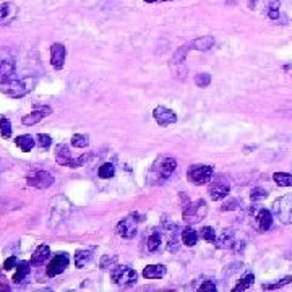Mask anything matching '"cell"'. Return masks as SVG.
<instances>
[{"mask_svg":"<svg viewBox=\"0 0 292 292\" xmlns=\"http://www.w3.org/2000/svg\"><path fill=\"white\" fill-rule=\"evenodd\" d=\"M175 169H177V161L174 158H171V156H161L151 166V169L148 172V184L151 185L164 184L174 174Z\"/></svg>","mask_w":292,"mask_h":292,"instance_id":"obj_1","label":"cell"},{"mask_svg":"<svg viewBox=\"0 0 292 292\" xmlns=\"http://www.w3.org/2000/svg\"><path fill=\"white\" fill-rule=\"evenodd\" d=\"M34 86H36V78H33V77L13 78V80L0 83V93L8 98L20 99V98L29 95V93L34 89Z\"/></svg>","mask_w":292,"mask_h":292,"instance_id":"obj_2","label":"cell"},{"mask_svg":"<svg viewBox=\"0 0 292 292\" xmlns=\"http://www.w3.org/2000/svg\"><path fill=\"white\" fill-rule=\"evenodd\" d=\"M16 59L8 47H0V83L16 78Z\"/></svg>","mask_w":292,"mask_h":292,"instance_id":"obj_3","label":"cell"},{"mask_svg":"<svg viewBox=\"0 0 292 292\" xmlns=\"http://www.w3.org/2000/svg\"><path fill=\"white\" fill-rule=\"evenodd\" d=\"M213 174L214 169L213 166H208V164H193L187 171V179H189L193 185L196 187H202L206 185L213 179Z\"/></svg>","mask_w":292,"mask_h":292,"instance_id":"obj_4","label":"cell"},{"mask_svg":"<svg viewBox=\"0 0 292 292\" xmlns=\"http://www.w3.org/2000/svg\"><path fill=\"white\" fill-rule=\"evenodd\" d=\"M111 279L119 286H132L137 283L138 275L137 271L127 265H117L111 269Z\"/></svg>","mask_w":292,"mask_h":292,"instance_id":"obj_5","label":"cell"},{"mask_svg":"<svg viewBox=\"0 0 292 292\" xmlns=\"http://www.w3.org/2000/svg\"><path fill=\"white\" fill-rule=\"evenodd\" d=\"M50 226L56 227L57 224H60L64 219L68 216L70 213V203L65 196H56L50 203Z\"/></svg>","mask_w":292,"mask_h":292,"instance_id":"obj_6","label":"cell"},{"mask_svg":"<svg viewBox=\"0 0 292 292\" xmlns=\"http://www.w3.org/2000/svg\"><path fill=\"white\" fill-rule=\"evenodd\" d=\"M86 159H88V156H85V154L80 156L78 159H73L67 144H64V143L57 144V148H56V161L60 166H65V168H81V166L86 162Z\"/></svg>","mask_w":292,"mask_h":292,"instance_id":"obj_7","label":"cell"},{"mask_svg":"<svg viewBox=\"0 0 292 292\" xmlns=\"http://www.w3.org/2000/svg\"><path fill=\"white\" fill-rule=\"evenodd\" d=\"M206 213H208V205L203 198L195 203H190V200H189V203H187L184 208V219L187 223L193 224V223H198V221H202V219H205Z\"/></svg>","mask_w":292,"mask_h":292,"instance_id":"obj_8","label":"cell"},{"mask_svg":"<svg viewBox=\"0 0 292 292\" xmlns=\"http://www.w3.org/2000/svg\"><path fill=\"white\" fill-rule=\"evenodd\" d=\"M273 213L283 224H292V195L278 198L273 203Z\"/></svg>","mask_w":292,"mask_h":292,"instance_id":"obj_9","label":"cell"},{"mask_svg":"<svg viewBox=\"0 0 292 292\" xmlns=\"http://www.w3.org/2000/svg\"><path fill=\"white\" fill-rule=\"evenodd\" d=\"M138 221L140 217L137 214H130L127 217H123L117 224V234L123 239H133L138 232Z\"/></svg>","mask_w":292,"mask_h":292,"instance_id":"obj_10","label":"cell"},{"mask_svg":"<svg viewBox=\"0 0 292 292\" xmlns=\"http://www.w3.org/2000/svg\"><path fill=\"white\" fill-rule=\"evenodd\" d=\"M26 182H28V185L34 187V189L44 190L54 184V177H52V174L47 171H34L26 177Z\"/></svg>","mask_w":292,"mask_h":292,"instance_id":"obj_11","label":"cell"},{"mask_svg":"<svg viewBox=\"0 0 292 292\" xmlns=\"http://www.w3.org/2000/svg\"><path fill=\"white\" fill-rule=\"evenodd\" d=\"M68 265H70V257H68V253H65V252L56 253L54 257H52L50 263H49V266H47V276H49V278L59 276L60 273H64Z\"/></svg>","mask_w":292,"mask_h":292,"instance_id":"obj_12","label":"cell"},{"mask_svg":"<svg viewBox=\"0 0 292 292\" xmlns=\"http://www.w3.org/2000/svg\"><path fill=\"white\" fill-rule=\"evenodd\" d=\"M153 117L156 120V123L161 125V127H169V125L175 123L177 122V114L169 109V107H166V106H158V107H154L153 111Z\"/></svg>","mask_w":292,"mask_h":292,"instance_id":"obj_13","label":"cell"},{"mask_svg":"<svg viewBox=\"0 0 292 292\" xmlns=\"http://www.w3.org/2000/svg\"><path fill=\"white\" fill-rule=\"evenodd\" d=\"M65 57H67V50L65 46L56 43L50 46V65L54 67L56 70H62L65 64Z\"/></svg>","mask_w":292,"mask_h":292,"instance_id":"obj_14","label":"cell"},{"mask_svg":"<svg viewBox=\"0 0 292 292\" xmlns=\"http://www.w3.org/2000/svg\"><path fill=\"white\" fill-rule=\"evenodd\" d=\"M229 192H231V187L223 180H216L214 184L210 185V189H208V195H210V198L214 202L224 200V198L229 195Z\"/></svg>","mask_w":292,"mask_h":292,"instance_id":"obj_15","label":"cell"},{"mask_svg":"<svg viewBox=\"0 0 292 292\" xmlns=\"http://www.w3.org/2000/svg\"><path fill=\"white\" fill-rule=\"evenodd\" d=\"M49 114H52V109L49 106H41V107L34 109L31 114H26V116L22 119V123L26 125V127H31V125H34L43 120L44 117H47Z\"/></svg>","mask_w":292,"mask_h":292,"instance_id":"obj_16","label":"cell"},{"mask_svg":"<svg viewBox=\"0 0 292 292\" xmlns=\"http://www.w3.org/2000/svg\"><path fill=\"white\" fill-rule=\"evenodd\" d=\"M18 16V7L12 2L0 4V25H10Z\"/></svg>","mask_w":292,"mask_h":292,"instance_id":"obj_17","label":"cell"},{"mask_svg":"<svg viewBox=\"0 0 292 292\" xmlns=\"http://www.w3.org/2000/svg\"><path fill=\"white\" fill-rule=\"evenodd\" d=\"M49 257H50V247L47 244H41L33 252V257H31L29 263H31V266H41L47 262Z\"/></svg>","mask_w":292,"mask_h":292,"instance_id":"obj_18","label":"cell"},{"mask_svg":"<svg viewBox=\"0 0 292 292\" xmlns=\"http://www.w3.org/2000/svg\"><path fill=\"white\" fill-rule=\"evenodd\" d=\"M257 224L262 232L269 231L271 226H273V213L266 210V208H262V210L257 213Z\"/></svg>","mask_w":292,"mask_h":292,"instance_id":"obj_19","label":"cell"},{"mask_svg":"<svg viewBox=\"0 0 292 292\" xmlns=\"http://www.w3.org/2000/svg\"><path fill=\"white\" fill-rule=\"evenodd\" d=\"M168 273V268L164 265H148L143 269V278L146 279H162Z\"/></svg>","mask_w":292,"mask_h":292,"instance_id":"obj_20","label":"cell"},{"mask_svg":"<svg viewBox=\"0 0 292 292\" xmlns=\"http://www.w3.org/2000/svg\"><path fill=\"white\" fill-rule=\"evenodd\" d=\"M189 46H190V49H193V50H203V52H206V50H210V49L214 46V38H213V36L196 38V39L192 41Z\"/></svg>","mask_w":292,"mask_h":292,"instance_id":"obj_21","label":"cell"},{"mask_svg":"<svg viewBox=\"0 0 292 292\" xmlns=\"http://www.w3.org/2000/svg\"><path fill=\"white\" fill-rule=\"evenodd\" d=\"M162 247V235L161 232L154 231L153 234L148 235V239H146V250H148L150 253H156L159 252Z\"/></svg>","mask_w":292,"mask_h":292,"instance_id":"obj_22","label":"cell"},{"mask_svg":"<svg viewBox=\"0 0 292 292\" xmlns=\"http://www.w3.org/2000/svg\"><path fill=\"white\" fill-rule=\"evenodd\" d=\"M217 248H232L235 241H234V232L231 229H226V231L221 235H216V241H214Z\"/></svg>","mask_w":292,"mask_h":292,"instance_id":"obj_23","label":"cell"},{"mask_svg":"<svg viewBox=\"0 0 292 292\" xmlns=\"http://www.w3.org/2000/svg\"><path fill=\"white\" fill-rule=\"evenodd\" d=\"M75 266L77 268H83V266H86L89 262H91V258H93V248H80L75 252Z\"/></svg>","mask_w":292,"mask_h":292,"instance_id":"obj_24","label":"cell"},{"mask_svg":"<svg viewBox=\"0 0 292 292\" xmlns=\"http://www.w3.org/2000/svg\"><path fill=\"white\" fill-rule=\"evenodd\" d=\"M29 273H31V263L29 262H20V263H16V273L13 275L12 281L16 284L23 283Z\"/></svg>","mask_w":292,"mask_h":292,"instance_id":"obj_25","label":"cell"},{"mask_svg":"<svg viewBox=\"0 0 292 292\" xmlns=\"http://www.w3.org/2000/svg\"><path fill=\"white\" fill-rule=\"evenodd\" d=\"M15 144L23 153H29L33 150V146L36 144V138H33V135H20V137L15 140Z\"/></svg>","mask_w":292,"mask_h":292,"instance_id":"obj_26","label":"cell"},{"mask_svg":"<svg viewBox=\"0 0 292 292\" xmlns=\"http://www.w3.org/2000/svg\"><path fill=\"white\" fill-rule=\"evenodd\" d=\"M198 237H200V234H198L193 227H185L184 231H182V234H180V239H182V242H184V245H187V247H193V245H196V242H198Z\"/></svg>","mask_w":292,"mask_h":292,"instance_id":"obj_27","label":"cell"},{"mask_svg":"<svg viewBox=\"0 0 292 292\" xmlns=\"http://www.w3.org/2000/svg\"><path fill=\"white\" fill-rule=\"evenodd\" d=\"M255 283V276L253 273H250V271H245V275L241 278V281H239V284L234 286L232 292H242V290H247L250 286H253Z\"/></svg>","mask_w":292,"mask_h":292,"instance_id":"obj_28","label":"cell"},{"mask_svg":"<svg viewBox=\"0 0 292 292\" xmlns=\"http://www.w3.org/2000/svg\"><path fill=\"white\" fill-rule=\"evenodd\" d=\"M98 175H99V179H104V180L112 179V177L116 175V166L112 162H104L98 169Z\"/></svg>","mask_w":292,"mask_h":292,"instance_id":"obj_29","label":"cell"},{"mask_svg":"<svg viewBox=\"0 0 292 292\" xmlns=\"http://www.w3.org/2000/svg\"><path fill=\"white\" fill-rule=\"evenodd\" d=\"M273 180L279 187H292V174L287 172H275L273 174Z\"/></svg>","mask_w":292,"mask_h":292,"instance_id":"obj_30","label":"cell"},{"mask_svg":"<svg viewBox=\"0 0 292 292\" xmlns=\"http://www.w3.org/2000/svg\"><path fill=\"white\" fill-rule=\"evenodd\" d=\"M292 283V276H284L283 279L279 281H275V283H269V284H263L262 289L263 290H275V289H279V287H284L287 284Z\"/></svg>","mask_w":292,"mask_h":292,"instance_id":"obj_31","label":"cell"},{"mask_svg":"<svg viewBox=\"0 0 292 292\" xmlns=\"http://www.w3.org/2000/svg\"><path fill=\"white\" fill-rule=\"evenodd\" d=\"M0 137L5 140L12 137V122L7 117H0Z\"/></svg>","mask_w":292,"mask_h":292,"instance_id":"obj_32","label":"cell"},{"mask_svg":"<svg viewBox=\"0 0 292 292\" xmlns=\"http://www.w3.org/2000/svg\"><path fill=\"white\" fill-rule=\"evenodd\" d=\"M88 144H89V137H88V135L75 133L71 137V146H75V148H88Z\"/></svg>","mask_w":292,"mask_h":292,"instance_id":"obj_33","label":"cell"},{"mask_svg":"<svg viewBox=\"0 0 292 292\" xmlns=\"http://www.w3.org/2000/svg\"><path fill=\"white\" fill-rule=\"evenodd\" d=\"M190 50V46L187 44V46H182L180 49H177L175 50V54L172 57V64L175 65H184V62H185V57H187V52Z\"/></svg>","mask_w":292,"mask_h":292,"instance_id":"obj_34","label":"cell"},{"mask_svg":"<svg viewBox=\"0 0 292 292\" xmlns=\"http://www.w3.org/2000/svg\"><path fill=\"white\" fill-rule=\"evenodd\" d=\"M210 83H211V75H210V73H198V75L195 77V85L198 88L210 86Z\"/></svg>","mask_w":292,"mask_h":292,"instance_id":"obj_35","label":"cell"},{"mask_svg":"<svg viewBox=\"0 0 292 292\" xmlns=\"http://www.w3.org/2000/svg\"><path fill=\"white\" fill-rule=\"evenodd\" d=\"M168 247L171 252H175L177 248H179V234L174 227L169 229V241H168Z\"/></svg>","mask_w":292,"mask_h":292,"instance_id":"obj_36","label":"cell"},{"mask_svg":"<svg viewBox=\"0 0 292 292\" xmlns=\"http://www.w3.org/2000/svg\"><path fill=\"white\" fill-rule=\"evenodd\" d=\"M36 144L39 146L41 150H47L49 146L52 144V138L46 133H38L36 135Z\"/></svg>","mask_w":292,"mask_h":292,"instance_id":"obj_37","label":"cell"},{"mask_svg":"<svg viewBox=\"0 0 292 292\" xmlns=\"http://www.w3.org/2000/svg\"><path fill=\"white\" fill-rule=\"evenodd\" d=\"M200 235H202L203 241H206V242H213L214 244V241H216V231H214L211 226H205L202 229Z\"/></svg>","mask_w":292,"mask_h":292,"instance_id":"obj_38","label":"cell"},{"mask_svg":"<svg viewBox=\"0 0 292 292\" xmlns=\"http://www.w3.org/2000/svg\"><path fill=\"white\" fill-rule=\"evenodd\" d=\"M268 196V192L265 189H260V187H257V189L252 190V193H250V200L252 202H260L263 200V198Z\"/></svg>","mask_w":292,"mask_h":292,"instance_id":"obj_39","label":"cell"},{"mask_svg":"<svg viewBox=\"0 0 292 292\" xmlns=\"http://www.w3.org/2000/svg\"><path fill=\"white\" fill-rule=\"evenodd\" d=\"M16 263H18L16 257H10V258H7V260H5V263H4V269H7V271H8V269H12Z\"/></svg>","mask_w":292,"mask_h":292,"instance_id":"obj_40","label":"cell"},{"mask_svg":"<svg viewBox=\"0 0 292 292\" xmlns=\"http://www.w3.org/2000/svg\"><path fill=\"white\" fill-rule=\"evenodd\" d=\"M279 7H281L279 0H266V8L268 10H279ZM268 10H266V12H268Z\"/></svg>","mask_w":292,"mask_h":292,"instance_id":"obj_41","label":"cell"},{"mask_svg":"<svg viewBox=\"0 0 292 292\" xmlns=\"http://www.w3.org/2000/svg\"><path fill=\"white\" fill-rule=\"evenodd\" d=\"M198 290H200V292H206V290L214 292V290H216V286H214V283H210V281H208V283L202 284V287L198 289Z\"/></svg>","mask_w":292,"mask_h":292,"instance_id":"obj_42","label":"cell"},{"mask_svg":"<svg viewBox=\"0 0 292 292\" xmlns=\"http://www.w3.org/2000/svg\"><path fill=\"white\" fill-rule=\"evenodd\" d=\"M266 15H268V18H271V20H278V18L281 16V12H279V10H268Z\"/></svg>","mask_w":292,"mask_h":292,"instance_id":"obj_43","label":"cell"},{"mask_svg":"<svg viewBox=\"0 0 292 292\" xmlns=\"http://www.w3.org/2000/svg\"><path fill=\"white\" fill-rule=\"evenodd\" d=\"M146 4H154V2H158V0H144Z\"/></svg>","mask_w":292,"mask_h":292,"instance_id":"obj_44","label":"cell"},{"mask_svg":"<svg viewBox=\"0 0 292 292\" xmlns=\"http://www.w3.org/2000/svg\"><path fill=\"white\" fill-rule=\"evenodd\" d=\"M0 162H2V161H0ZM0 169H4V168H0Z\"/></svg>","mask_w":292,"mask_h":292,"instance_id":"obj_45","label":"cell"}]
</instances>
